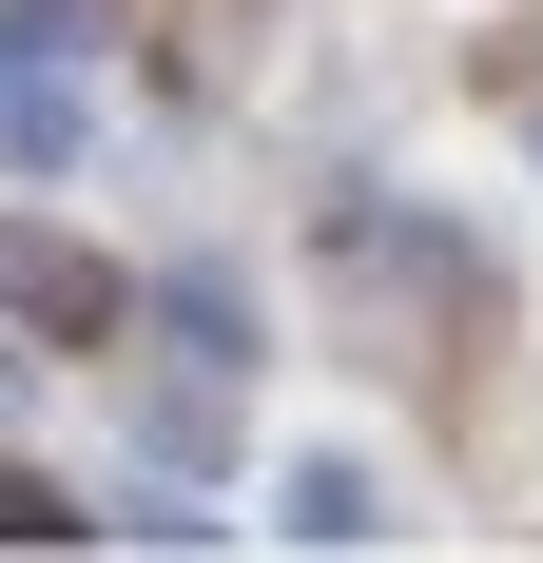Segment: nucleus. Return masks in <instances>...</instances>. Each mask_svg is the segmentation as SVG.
<instances>
[{"label":"nucleus","instance_id":"obj_1","mask_svg":"<svg viewBox=\"0 0 543 563\" xmlns=\"http://www.w3.org/2000/svg\"><path fill=\"white\" fill-rule=\"evenodd\" d=\"M272 525H291V544H388V466L369 448H291L272 466Z\"/></svg>","mask_w":543,"mask_h":563},{"label":"nucleus","instance_id":"obj_2","mask_svg":"<svg viewBox=\"0 0 543 563\" xmlns=\"http://www.w3.org/2000/svg\"><path fill=\"white\" fill-rule=\"evenodd\" d=\"M0 156H20V175H78V156H98L78 78H0Z\"/></svg>","mask_w":543,"mask_h":563},{"label":"nucleus","instance_id":"obj_3","mask_svg":"<svg viewBox=\"0 0 543 563\" xmlns=\"http://www.w3.org/2000/svg\"><path fill=\"white\" fill-rule=\"evenodd\" d=\"M524 156H543V136H524Z\"/></svg>","mask_w":543,"mask_h":563}]
</instances>
